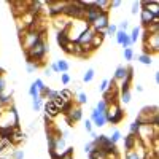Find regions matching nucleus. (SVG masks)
<instances>
[{
	"label": "nucleus",
	"instance_id": "27",
	"mask_svg": "<svg viewBox=\"0 0 159 159\" xmlns=\"http://www.w3.org/2000/svg\"><path fill=\"white\" fill-rule=\"evenodd\" d=\"M94 76H96V70L94 69H88L84 72V75H83V83H91L92 80H94Z\"/></svg>",
	"mask_w": 159,
	"mask_h": 159
},
{
	"label": "nucleus",
	"instance_id": "10",
	"mask_svg": "<svg viewBox=\"0 0 159 159\" xmlns=\"http://www.w3.org/2000/svg\"><path fill=\"white\" fill-rule=\"evenodd\" d=\"M65 116H67L69 126H73V123L81 121V118H83V110H81V107H80V105H73V107L70 108V111L65 115Z\"/></svg>",
	"mask_w": 159,
	"mask_h": 159
},
{
	"label": "nucleus",
	"instance_id": "53",
	"mask_svg": "<svg viewBox=\"0 0 159 159\" xmlns=\"http://www.w3.org/2000/svg\"><path fill=\"white\" fill-rule=\"evenodd\" d=\"M135 89H137V92H143V86H142V84H137Z\"/></svg>",
	"mask_w": 159,
	"mask_h": 159
},
{
	"label": "nucleus",
	"instance_id": "13",
	"mask_svg": "<svg viewBox=\"0 0 159 159\" xmlns=\"http://www.w3.org/2000/svg\"><path fill=\"white\" fill-rule=\"evenodd\" d=\"M153 21H159V16H154V15H151L148 10L142 8L140 10V22H142L143 27H145V25H148V24H151Z\"/></svg>",
	"mask_w": 159,
	"mask_h": 159
},
{
	"label": "nucleus",
	"instance_id": "41",
	"mask_svg": "<svg viewBox=\"0 0 159 159\" xmlns=\"http://www.w3.org/2000/svg\"><path fill=\"white\" fill-rule=\"evenodd\" d=\"M140 2H132V10H130V13L134 16H137V13H140Z\"/></svg>",
	"mask_w": 159,
	"mask_h": 159
},
{
	"label": "nucleus",
	"instance_id": "38",
	"mask_svg": "<svg viewBox=\"0 0 159 159\" xmlns=\"http://www.w3.org/2000/svg\"><path fill=\"white\" fill-rule=\"evenodd\" d=\"M116 27H118V30L127 32V29H129V21H127V19H123L119 24H116Z\"/></svg>",
	"mask_w": 159,
	"mask_h": 159
},
{
	"label": "nucleus",
	"instance_id": "29",
	"mask_svg": "<svg viewBox=\"0 0 159 159\" xmlns=\"http://www.w3.org/2000/svg\"><path fill=\"white\" fill-rule=\"evenodd\" d=\"M137 59H139V62L143 64V65H151V64H153V57L148 56V54H140Z\"/></svg>",
	"mask_w": 159,
	"mask_h": 159
},
{
	"label": "nucleus",
	"instance_id": "6",
	"mask_svg": "<svg viewBox=\"0 0 159 159\" xmlns=\"http://www.w3.org/2000/svg\"><path fill=\"white\" fill-rule=\"evenodd\" d=\"M43 37V34H38V32H32V30H24V32H19V40H21V45H22V49L27 51L30 46H34L40 38Z\"/></svg>",
	"mask_w": 159,
	"mask_h": 159
},
{
	"label": "nucleus",
	"instance_id": "35",
	"mask_svg": "<svg viewBox=\"0 0 159 159\" xmlns=\"http://www.w3.org/2000/svg\"><path fill=\"white\" fill-rule=\"evenodd\" d=\"M88 94L86 92H80V94L76 96V102L80 103V105H84V103H88Z\"/></svg>",
	"mask_w": 159,
	"mask_h": 159
},
{
	"label": "nucleus",
	"instance_id": "33",
	"mask_svg": "<svg viewBox=\"0 0 159 159\" xmlns=\"http://www.w3.org/2000/svg\"><path fill=\"white\" fill-rule=\"evenodd\" d=\"M34 84L37 86V89H38V92H43V91H45V89L48 88V86L45 84V81H43V80H42V78H37V80H35V81H34Z\"/></svg>",
	"mask_w": 159,
	"mask_h": 159
},
{
	"label": "nucleus",
	"instance_id": "12",
	"mask_svg": "<svg viewBox=\"0 0 159 159\" xmlns=\"http://www.w3.org/2000/svg\"><path fill=\"white\" fill-rule=\"evenodd\" d=\"M94 35H96V32H94V29L92 27H88L81 35L78 37V40H76V43L80 45V46H88V45H91V42H92V38H94Z\"/></svg>",
	"mask_w": 159,
	"mask_h": 159
},
{
	"label": "nucleus",
	"instance_id": "19",
	"mask_svg": "<svg viewBox=\"0 0 159 159\" xmlns=\"http://www.w3.org/2000/svg\"><path fill=\"white\" fill-rule=\"evenodd\" d=\"M22 140H24V134H22V132H21V130L16 127L15 130H13V134H11V137H10V140H8V142L13 145V147H15V145L21 143Z\"/></svg>",
	"mask_w": 159,
	"mask_h": 159
},
{
	"label": "nucleus",
	"instance_id": "34",
	"mask_svg": "<svg viewBox=\"0 0 159 159\" xmlns=\"http://www.w3.org/2000/svg\"><path fill=\"white\" fill-rule=\"evenodd\" d=\"M134 57H135V52H134V49H132V48H126V49H124V59L130 62Z\"/></svg>",
	"mask_w": 159,
	"mask_h": 159
},
{
	"label": "nucleus",
	"instance_id": "9",
	"mask_svg": "<svg viewBox=\"0 0 159 159\" xmlns=\"http://www.w3.org/2000/svg\"><path fill=\"white\" fill-rule=\"evenodd\" d=\"M65 3L67 2H45V5H48V13L51 18H57V16H62L64 13V8H65Z\"/></svg>",
	"mask_w": 159,
	"mask_h": 159
},
{
	"label": "nucleus",
	"instance_id": "5",
	"mask_svg": "<svg viewBox=\"0 0 159 159\" xmlns=\"http://www.w3.org/2000/svg\"><path fill=\"white\" fill-rule=\"evenodd\" d=\"M105 118H107V123H111V124H119L124 119V111L121 108L119 102L116 103H110L107 111H105Z\"/></svg>",
	"mask_w": 159,
	"mask_h": 159
},
{
	"label": "nucleus",
	"instance_id": "43",
	"mask_svg": "<svg viewBox=\"0 0 159 159\" xmlns=\"http://www.w3.org/2000/svg\"><path fill=\"white\" fill-rule=\"evenodd\" d=\"M94 148H96V143H94V140H92V142H88V143L84 145V153H88V154H89V153H91L92 150H94Z\"/></svg>",
	"mask_w": 159,
	"mask_h": 159
},
{
	"label": "nucleus",
	"instance_id": "47",
	"mask_svg": "<svg viewBox=\"0 0 159 159\" xmlns=\"http://www.w3.org/2000/svg\"><path fill=\"white\" fill-rule=\"evenodd\" d=\"M107 89H108V80H103V81L100 83V86H99V91L103 94V92L107 91Z\"/></svg>",
	"mask_w": 159,
	"mask_h": 159
},
{
	"label": "nucleus",
	"instance_id": "1",
	"mask_svg": "<svg viewBox=\"0 0 159 159\" xmlns=\"http://www.w3.org/2000/svg\"><path fill=\"white\" fill-rule=\"evenodd\" d=\"M48 51H49V45H48L46 38H45V35H43L34 46H30L27 51H24V54H25V64H38V65H43V59H45V56L48 54Z\"/></svg>",
	"mask_w": 159,
	"mask_h": 159
},
{
	"label": "nucleus",
	"instance_id": "46",
	"mask_svg": "<svg viewBox=\"0 0 159 159\" xmlns=\"http://www.w3.org/2000/svg\"><path fill=\"white\" fill-rule=\"evenodd\" d=\"M7 91V80L3 78V75H0V94Z\"/></svg>",
	"mask_w": 159,
	"mask_h": 159
},
{
	"label": "nucleus",
	"instance_id": "30",
	"mask_svg": "<svg viewBox=\"0 0 159 159\" xmlns=\"http://www.w3.org/2000/svg\"><path fill=\"white\" fill-rule=\"evenodd\" d=\"M108 139L111 140V143H113V145H116V143H118L119 140H121V139H123V135H121V132H119L118 129H115V130L111 132V135H110Z\"/></svg>",
	"mask_w": 159,
	"mask_h": 159
},
{
	"label": "nucleus",
	"instance_id": "42",
	"mask_svg": "<svg viewBox=\"0 0 159 159\" xmlns=\"http://www.w3.org/2000/svg\"><path fill=\"white\" fill-rule=\"evenodd\" d=\"M24 156H25V154H24L22 150H18V148L13 150V159H24Z\"/></svg>",
	"mask_w": 159,
	"mask_h": 159
},
{
	"label": "nucleus",
	"instance_id": "55",
	"mask_svg": "<svg viewBox=\"0 0 159 159\" xmlns=\"http://www.w3.org/2000/svg\"><path fill=\"white\" fill-rule=\"evenodd\" d=\"M91 137H92V140H94V139L97 137V134H96V132H94V130H92V132H91Z\"/></svg>",
	"mask_w": 159,
	"mask_h": 159
},
{
	"label": "nucleus",
	"instance_id": "49",
	"mask_svg": "<svg viewBox=\"0 0 159 159\" xmlns=\"http://www.w3.org/2000/svg\"><path fill=\"white\" fill-rule=\"evenodd\" d=\"M121 46H123L124 49H126V48H130V46H132V42H130V38H129V35H127V37L124 38V42H123V45H121Z\"/></svg>",
	"mask_w": 159,
	"mask_h": 159
},
{
	"label": "nucleus",
	"instance_id": "21",
	"mask_svg": "<svg viewBox=\"0 0 159 159\" xmlns=\"http://www.w3.org/2000/svg\"><path fill=\"white\" fill-rule=\"evenodd\" d=\"M140 34H142V27H140V25L132 27V30H130V34H129V38H130L132 45L137 43V40H140Z\"/></svg>",
	"mask_w": 159,
	"mask_h": 159
},
{
	"label": "nucleus",
	"instance_id": "50",
	"mask_svg": "<svg viewBox=\"0 0 159 159\" xmlns=\"http://www.w3.org/2000/svg\"><path fill=\"white\" fill-rule=\"evenodd\" d=\"M123 5L121 0H113V2H110V8H119Z\"/></svg>",
	"mask_w": 159,
	"mask_h": 159
},
{
	"label": "nucleus",
	"instance_id": "51",
	"mask_svg": "<svg viewBox=\"0 0 159 159\" xmlns=\"http://www.w3.org/2000/svg\"><path fill=\"white\" fill-rule=\"evenodd\" d=\"M49 69L52 70V73H59V69H57V64H56V61L49 64Z\"/></svg>",
	"mask_w": 159,
	"mask_h": 159
},
{
	"label": "nucleus",
	"instance_id": "28",
	"mask_svg": "<svg viewBox=\"0 0 159 159\" xmlns=\"http://www.w3.org/2000/svg\"><path fill=\"white\" fill-rule=\"evenodd\" d=\"M116 32H118L116 24L110 22V24L107 25V29H105V37H115V35H116Z\"/></svg>",
	"mask_w": 159,
	"mask_h": 159
},
{
	"label": "nucleus",
	"instance_id": "39",
	"mask_svg": "<svg viewBox=\"0 0 159 159\" xmlns=\"http://www.w3.org/2000/svg\"><path fill=\"white\" fill-rule=\"evenodd\" d=\"M70 81H72V76H70L69 73H61V83H62L64 86L70 84Z\"/></svg>",
	"mask_w": 159,
	"mask_h": 159
},
{
	"label": "nucleus",
	"instance_id": "7",
	"mask_svg": "<svg viewBox=\"0 0 159 159\" xmlns=\"http://www.w3.org/2000/svg\"><path fill=\"white\" fill-rule=\"evenodd\" d=\"M157 51H159V34L148 35L143 40V54L151 56L153 52H157Z\"/></svg>",
	"mask_w": 159,
	"mask_h": 159
},
{
	"label": "nucleus",
	"instance_id": "32",
	"mask_svg": "<svg viewBox=\"0 0 159 159\" xmlns=\"http://www.w3.org/2000/svg\"><path fill=\"white\" fill-rule=\"evenodd\" d=\"M94 108H96L99 113H105V111H107V108H108V105L100 99V100H97V103H96V107H94Z\"/></svg>",
	"mask_w": 159,
	"mask_h": 159
},
{
	"label": "nucleus",
	"instance_id": "3",
	"mask_svg": "<svg viewBox=\"0 0 159 159\" xmlns=\"http://www.w3.org/2000/svg\"><path fill=\"white\" fill-rule=\"evenodd\" d=\"M135 121L139 124H151V126H159V115H157V105H148L140 110L137 115Z\"/></svg>",
	"mask_w": 159,
	"mask_h": 159
},
{
	"label": "nucleus",
	"instance_id": "48",
	"mask_svg": "<svg viewBox=\"0 0 159 159\" xmlns=\"http://www.w3.org/2000/svg\"><path fill=\"white\" fill-rule=\"evenodd\" d=\"M84 129H86V132H89V134H91L92 130H94V129H92V123H91V119H86V121H84Z\"/></svg>",
	"mask_w": 159,
	"mask_h": 159
},
{
	"label": "nucleus",
	"instance_id": "54",
	"mask_svg": "<svg viewBox=\"0 0 159 159\" xmlns=\"http://www.w3.org/2000/svg\"><path fill=\"white\" fill-rule=\"evenodd\" d=\"M154 83H159V72L154 73Z\"/></svg>",
	"mask_w": 159,
	"mask_h": 159
},
{
	"label": "nucleus",
	"instance_id": "26",
	"mask_svg": "<svg viewBox=\"0 0 159 159\" xmlns=\"http://www.w3.org/2000/svg\"><path fill=\"white\" fill-rule=\"evenodd\" d=\"M94 5H96L100 11H108V8H110V0H96Z\"/></svg>",
	"mask_w": 159,
	"mask_h": 159
},
{
	"label": "nucleus",
	"instance_id": "56",
	"mask_svg": "<svg viewBox=\"0 0 159 159\" xmlns=\"http://www.w3.org/2000/svg\"><path fill=\"white\" fill-rule=\"evenodd\" d=\"M2 110H3V108H2V107H0V111H2Z\"/></svg>",
	"mask_w": 159,
	"mask_h": 159
},
{
	"label": "nucleus",
	"instance_id": "22",
	"mask_svg": "<svg viewBox=\"0 0 159 159\" xmlns=\"http://www.w3.org/2000/svg\"><path fill=\"white\" fill-rule=\"evenodd\" d=\"M103 38H105V35H103V34H96V35H94V38H92V42H91V48L96 51V49L102 45Z\"/></svg>",
	"mask_w": 159,
	"mask_h": 159
},
{
	"label": "nucleus",
	"instance_id": "25",
	"mask_svg": "<svg viewBox=\"0 0 159 159\" xmlns=\"http://www.w3.org/2000/svg\"><path fill=\"white\" fill-rule=\"evenodd\" d=\"M56 64H57L59 73H67V72H69V69H70V64H69L67 61H64V59H61V61H56Z\"/></svg>",
	"mask_w": 159,
	"mask_h": 159
},
{
	"label": "nucleus",
	"instance_id": "37",
	"mask_svg": "<svg viewBox=\"0 0 159 159\" xmlns=\"http://www.w3.org/2000/svg\"><path fill=\"white\" fill-rule=\"evenodd\" d=\"M130 89L129 91H124V92H121V102L124 103V105H127L129 102H130Z\"/></svg>",
	"mask_w": 159,
	"mask_h": 159
},
{
	"label": "nucleus",
	"instance_id": "45",
	"mask_svg": "<svg viewBox=\"0 0 159 159\" xmlns=\"http://www.w3.org/2000/svg\"><path fill=\"white\" fill-rule=\"evenodd\" d=\"M38 67H40L38 64H25V70H27V73H32V72H35Z\"/></svg>",
	"mask_w": 159,
	"mask_h": 159
},
{
	"label": "nucleus",
	"instance_id": "16",
	"mask_svg": "<svg viewBox=\"0 0 159 159\" xmlns=\"http://www.w3.org/2000/svg\"><path fill=\"white\" fill-rule=\"evenodd\" d=\"M127 69H129V65H127V67H126V65H118L116 70H115V75H113L115 81H123V80L127 76Z\"/></svg>",
	"mask_w": 159,
	"mask_h": 159
},
{
	"label": "nucleus",
	"instance_id": "52",
	"mask_svg": "<svg viewBox=\"0 0 159 159\" xmlns=\"http://www.w3.org/2000/svg\"><path fill=\"white\" fill-rule=\"evenodd\" d=\"M45 76H48V78H51V76H52V70H51L49 67H46V69H45Z\"/></svg>",
	"mask_w": 159,
	"mask_h": 159
},
{
	"label": "nucleus",
	"instance_id": "2",
	"mask_svg": "<svg viewBox=\"0 0 159 159\" xmlns=\"http://www.w3.org/2000/svg\"><path fill=\"white\" fill-rule=\"evenodd\" d=\"M18 124H19V116L13 105L0 111V129H16Z\"/></svg>",
	"mask_w": 159,
	"mask_h": 159
},
{
	"label": "nucleus",
	"instance_id": "8",
	"mask_svg": "<svg viewBox=\"0 0 159 159\" xmlns=\"http://www.w3.org/2000/svg\"><path fill=\"white\" fill-rule=\"evenodd\" d=\"M147 151H148V150L143 147V143L139 142V143H137V147H135L134 150L126 151L124 159H145V156H147Z\"/></svg>",
	"mask_w": 159,
	"mask_h": 159
},
{
	"label": "nucleus",
	"instance_id": "11",
	"mask_svg": "<svg viewBox=\"0 0 159 159\" xmlns=\"http://www.w3.org/2000/svg\"><path fill=\"white\" fill-rule=\"evenodd\" d=\"M91 123L92 126H96V127H103L105 124H107V118H105V113H99L96 108H92L91 110Z\"/></svg>",
	"mask_w": 159,
	"mask_h": 159
},
{
	"label": "nucleus",
	"instance_id": "40",
	"mask_svg": "<svg viewBox=\"0 0 159 159\" xmlns=\"http://www.w3.org/2000/svg\"><path fill=\"white\" fill-rule=\"evenodd\" d=\"M29 96H30L32 99H34V97H38V96H40V92H38V89H37V86H35L34 83H32V84L29 86Z\"/></svg>",
	"mask_w": 159,
	"mask_h": 159
},
{
	"label": "nucleus",
	"instance_id": "24",
	"mask_svg": "<svg viewBox=\"0 0 159 159\" xmlns=\"http://www.w3.org/2000/svg\"><path fill=\"white\" fill-rule=\"evenodd\" d=\"M43 103H45V100L42 99V97H34L32 99V108H34V111H40L43 108Z\"/></svg>",
	"mask_w": 159,
	"mask_h": 159
},
{
	"label": "nucleus",
	"instance_id": "44",
	"mask_svg": "<svg viewBox=\"0 0 159 159\" xmlns=\"http://www.w3.org/2000/svg\"><path fill=\"white\" fill-rule=\"evenodd\" d=\"M61 159H73V148H67V151H65Z\"/></svg>",
	"mask_w": 159,
	"mask_h": 159
},
{
	"label": "nucleus",
	"instance_id": "15",
	"mask_svg": "<svg viewBox=\"0 0 159 159\" xmlns=\"http://www.w3.org/2000/svg\"><path fill=\"white\" fill-rule=\"evenodd\" d=\"M43 110H45V115L46 116H49V118H54V116H57L61 111H59V108L56 107L52 102H46V103H43Z\"/></svg>",
	"mask_w": 159,
	"mask_h": 159
},
{
	"label": "nucleus",
	"instance_id": "4",
	"mask_svg": "<svg viewBox=\"0 0 159 159\" xmlns=\"http://www.w3.org/2000/svg\"><path fill=\"white\" fill-rule=\"evenodd\" d=\"M88 27H89V25L84 21H70L69 25H67V29H65V34H67L70 42H76L78 37L81 35Z\"/></svg>",
	"mask_w": 159,
	"mask_h": 159
},
{
	"label": "nucleus",
	"instance_id": "18",
	"mask_svg": "<svg viewBox=\"0 0 159 159\" xmlns=\"http://www.w3.org/2000/svg\"><path fill=\"white\" fill-rule=\"evenodd\" d=\"M69 19L65 18L64 15L62 16H57V18H54V25H56V29H59L57 32H61V30H65L67 29V25H69Z\"/></svg>",
	"mask_w": 159,
	"mask_h": 159
},
{
	"label": "nucleus",
	"instance_id": "20",
	"mask_svg": "<svg viewBox=\"0 0 159 159\" xmlns=\"http://www.w3.org/2000/svg\"><path fill=\"white\" fill-rule=\"evenodd\" d=\"M56 42H57V45L61 46V48H64L65 45H67L70 40H69V37H67V34H65V30H61V32H57V35H56Z\"/></svg>",
	"mask_w": 159,
	"mask_h": 159
},
{
	"label": "nucleus",
	"instance_id": "17",
	"mask_svg": "<svg viewBox=\"0 0 159 159\" xmlns=\"http://www.w3.org/2000/svg\"><path fill=\"white\" fill-rule=\"evenodd\" d=\"M11 94H13V91L10 89V92H2L0 94V107L2 108H8V107H11Z\"/></svg>",
	"mask_w": 159,
	"mask_h": 159
},
{
	"label": "nucleus",
	"instance_id": "36",
	"mask_svg": "<svg viewBox=\"0 0 159 159\" xmlns=\"http://www.w3.org/2000/svg\"><path fill=\"white\" fill-rule=\"evenodd\" d=\"M139 129H140V124H139L137 121H132V123L129 124V134H135V135H137Z\"/></svg>",
	"mask_w": 159,
	"mask_h": 159
},
{
	"label": "nucleus",
	"instance_id": "14",
	"mask_svg": "<svg viewBox=\"0 0 159 159\" xmlns=\"http://www.w3.org/2000/svg\"><path fill=\"white\" fill-rule=\"evenodd\" d=\"M140 140H139V137L135 135V134H129V135H126L124 137V150L126 151H129V150H134L135 147H137V143H139Z\"/></svg>",
	"mask_w": 159,
	"mask_h": 159
},
{
	"label": "nucleus",
	"instance_id": "31",
	"mask_svg": "<svg viewBox=\"0 0 159 159\" xmlns=\"http://www.w3.org/2000/svg\"><path fill=\"white\" fill-rule=\"evenodd\" d=\"M127 35H129L127 32H123V30H118V32H116V35H115V40H116V43H118V45H123V42H124V38H126Z\"/></svg>",
	"mask_w": 159,
	"mask_h": 159
},
{
	"label": "nucleus",
	"instance_id": "23",
	"mask_svg": "<svg viewBox=\"0 0 159 159\" xmlns=\"http://www.w3.org/2000/svg\"><path fill=\"white\" fill-rule=\"evenodd\" d=\"M59 96H61L64 100H67V102H73V92H72L70 89H67V88L61 89V91H59Z\"/></svg>",
	"mask_w": 159,
	"mask_h": 159
}]
</instances>
